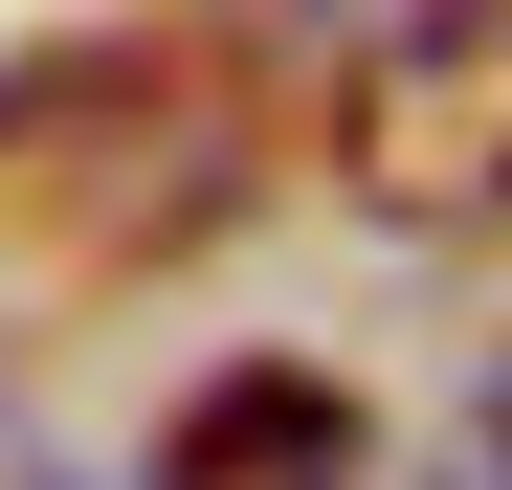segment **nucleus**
<instances>
[{"mask_svg":"<svg viewBox=\"0 0 512 490\" xmlns=\"http://www.w3.org/2000/svg\"><path fill=\"white\" fill-rule=\"evenodd\" d=\"M334 179L423 245H512V0H423L334 67Z\"/></svg>","mask_w":512,"mask_h":490,"instance_id":"f257e3e1","label":"nucleus"},{"mask_svg":"<svg viewBox=\"0 0 512 490\" xmlns=\"http://www.w3.org/2000/svg\"><path fill=\"white\" fill-rule=\"evenodd\" d=\"M357 401L334 379H290V357H245V379H201L179 424H156V490H357Z\"/></svg>","mask_w":512,"mask_h":490,"instance_id":"f03ea898","label":"nucleus"},{"mask_svg":"<svg viewBox=\"0 0 512 490\" xmlns=\"http://www.w3.org/2000/svg\"><path fill=\"white\" fill-rule=\"evenodd\" d=\"M245 23H268V45H334V67H357L379 23H423V0H245Z\"/></svg>","mask_w":512,"mask_h":490,"instance_id":"7ed1b4c3","label":"nucleus"},{"mask_svg":"<svg viewBox=\"0 0 512 490\" xmlns=\"http://www.w3.org/2000/svg\"><path fill=\"white\" fill-rule=\"evenodd\" d=\"M490 468H512V379H490Z\"/></svg>","mask_w":512,"mask_h":490,"instance_id":"20e7f679","label":"nucleus"}]
</instances>
